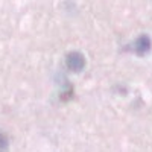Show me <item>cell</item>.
Returning <instances> with one entry per match:
<instances>
[{"instance_id":"6da1fadb","label":"cell","mask_w":152,"mask_h":152,"mask_svg":"<svg viewBox=\"0 0 152 152\" xmlns=\"http://www.w3.org/2000/svg\"><path fill=\"white\" fill-rule=\"evenodd\" d=\"M66 67L70 72H75V73L82 72L84 67H85V56L81 52H70V53H67V56H66Z\"/></svg>"},{"instance_id":"7a4b0ae2","label":"cell","mask_w":152,"mask_h":152,"mask_svg":"<svg viewBox=\"0 0 152 152\" xmlns=\"http://www.w3.org/2000/svg\"><path fill=\"white\" fill-rule=\"evenodd\" d=\"M151 49H152V40L146 34H142L140 37H137L132 44V50L137 56H145L146 53L151 52Z\"/></svg>"},{"instance_id":"3957f363","label":"cell","mask_w":152,"mask_h":152,"mask_svg":"<svg viewBox=\"0 0 152 152\" xmlns=\"http://www.w3.org/2000/svg\"><path fill=\"white\" fill-rule=\"evenodd\" d=\"M8 148V137L0 131V149H6Z\"/></svg>"}]
</instances>
